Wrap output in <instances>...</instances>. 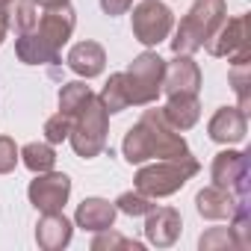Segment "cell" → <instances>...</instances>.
<instances>
[{
  "instance_id": "cell-1",
  "label": "cell",
  "mask_w": 251,
  "mask_h": 251,
  "mask_svg": "<svg viewBox=\"0 0 251 251\" xmlns=\"http://www.w3.org/2000/svg\"><path fill=\"white\" fill-rule=\"evenodd\" d=\"M121 154L130 166H142L148 160H175V157H186L189 145L180 136V130H175L166 121L163 109H145L142 118L127 130L121 142Z\"/></svg>"
},
{
  "instance_id": "cell-2",
  "label": "cell",
  "mask_w": 251,
  "mask_h": 251,
  "mask_svg": "<svg viewBox=\"0 0 251 251\" xmlns=\"http://www.w3.org/2000/svg\"><path fill=\"white\" fill-rule=\"evenodd\" d=\"M225 18H227V3L225 0H195L192 9L180 18V24L175 30L172 50L192 56L195 50H201L216 36V30L225 24Z\"/></svg>"
},
{
  "instance_id": "cell-3",
  "label": "cell",
  "mask_w": 251,
  "mask_h": 251,
  "mask_svg": "<svg viewBox=\"0 0 251 251\" xmlns=\"http://www.w3.org/2000/svg\"><path fill=\"white\" fill-rule=\"evenodd\" d=\"M201 169V163L186 154V157H175V160H157L151 166H142L133 177V189L145 192L148 198H169L175 192H180L186 186L189 177H195Z\"/></svg>"
},
{
  "instance_id": "cell-4",
  "label": "cell",
  "mask_w": 251,
  "mask_h": 251,
  "mask_svg": "<svg viewBox=\"0 0 251 251\" xmlns=\"http://www.w3.org/2000/svg\"><path fill=\"white\" fill-rule=\"evenodd\" d=\"M106 130H109V115L106 109L100 106L98 95L71 118V133H68V142L74 148L77 157L83 160H95L103 148H106Z\"/></svg>"
},
{
  "instance_id": "cell-5",
  "label": "cell",
  "mask_w": 251,
  "mask_h": 251,
  "mask_svg": "<svg viewBox=\"0 0 251 251\" xmlns=\"http://www.w3.org/2000/svg\"><path fill=\"white\" fill-rule=\"evenodd\" d=\"M163 74H166V59L157 50L139 53L127 65V71H124L130 106H148V103H154L163 95Z\"/></svg>"
},
{
  "instance_id": "cell-6",
  "label": "cell",
  "mask_w": 251,
  "mask_h": 251,
  "mask_svg": "<svg viewBox=\"0 0 251 251\" xmlns=\"http://www.w3.org/2000/svg\"><path fill=\"white\" fill-rule=\"evenodd\" d=\"M175 27V12L163 0H142L133 6V39L145 48H157L160 42L169 39Z\"/></svg>"
},
{
  "instance_id": "cell-7",
  "label": "cell",
  "mask_w": 251,
  "mask_h": 251,
  "mask_svg": "<svg viewBox=\"0 0 251 251\" xmlns=\"http://www.w3.org/2000/svg\"><path fill=\"white\" fill-rule=\"evenodd\" d=\"M251 154L248 151H222L213 160V183L222 189H230L236 198H248V172H251Z\"/></svg>"
},
{
  "instance_id": "cell-8",
  "label": "cell",
  "mask_w": 251,
  "mask_h": 251,
  "mask_svg": "<svg viewBox=\"0 0 251 251\" xmlns=\"http://www.w3.org/2000/svg\"><path fill=\"white\" fill-rule=\"evenodd\" d=\"M71 195V177L62 172H42L36 175V180H30L27 186V198L39 213H56L68 204Z\"/></svg>"
},
{
  "instance_id": "cell-9",
  "label": "cell",
  "mask_w": 251,
  "mask_h": 251,
  "mask_svg": "<svg viewBox=\"0 0 251 251\" xmlns=\"http://www.w3.org/2000/svg\"><path fill=\"white\" fill-rule=\"evenodd\" d=\"M204 48L210 56H227V59L251 53V48H248V15L225 18V24L216 30V36Z\"/></svg>"
},
{
  "instance_id": "cell-10",
  "label": "cell",
  "mask_w": 251,
  "mask_h": 251,
  "mask_svg": "<svg viewBox=\"0 0 251 251\" xmlns=\"http://www.w3.org/2000/svg\"><path fill=\"white\" fill-rule=\"evenodd\" d=\"M163 92L166 95H198L201 92V68L189 53H175V59L166 62Z\"/></svg>"
},
{
  "instance_id": "cell-11",
  "label": "cell",
  "mask_w": 251,
  "mask_h": 251,
  "mask_svg": "<svg viewBox=\"0 0 251 251\" xmlns=\"http://www.w3.org/2000/svg\"><path fill=\"white\" fill-rule=\"evenodd\" d=\"M248 133V115L239 106H222L207 121V136L216 145H239Z\"/></svg>"
},
{
  "instance_id": "cell-12",
  "label": "cell",
  "mask_w": 251,
  "mask_h": 251,
  "mask_svg": "<svg viewBox=\"0 0 251 251\" xmlns=\"http://www.w3.org/2000/svg\"><path fill=\"white\" fill-rule=\"evenodd\" d=\"M74 27H77V12L71 9V3H62V6L45 9L42 18H39V24H36L39 36H42L50 48H56L59 53H62V45H68Z\"/></svg>"
},
{
  "instance_id": "cell-13",
  "label": "cell",
  "mask_w": 251,
  "mask_h": 251,
  "mask_svg": "<svg viewBox=\"0 0 251 251\" xmlns=\"http://www.w3.org/2000/svg\"><path fill=\"white\" fill-rule=\"evenodd\" d=\"M183 230V219L175 207H154L145 216V239L157 248H172Z\"/></svg>"
},
{
  "instance_id": "cell-14",
  "label": "cell",
  "mask_w": 251,
  "mask_h": 251,
  "mask_svg": "<svg viewBox=\"0 0 251 251\" xmlns=\"http://www.w3.org/2000/svg\"><path fill=\"white\" fill-rule=\"evenodd\" d=\"M239 204H248V198H236L230 189H222V186H204L198 195H195V210L201 219H210V222H222V219H230L236 213Z\"/></svg>"
},
{
  "instance_id": "cell-15",
  "label": "cell",
  "mask_w": 251,
  "mask_h": 251,
  "mask_svg": "<svg viewBox=\"0 0 251 251\" xmlns=\"http://www.w3.org/2000/svg\"><path fill=\"white\" fill-rule=\"evenodd\" d=\"M74 236V225L62 216V210L56 213H42L39 225H36V242L45 251H62Z\"/></svg>"
},
{
  "instance_id": "cell-16",
  "label": "cell",
  "mask_w": 251,
  "mask_h": 251,
  "mask_svg": "<svg viewBox=\"0 0 251 251\" xmlns=\"http://www.w3.org/2000/svg\"><path fill=\"white\" fill-rule=\"evenodd\" d=\"M68 68L77 74V77H100L103 68H106V50L98 45V42H77L71 50H68Z\"/></svg>"
},
{
  "instance_id": "cell-17",
  "label": "cell",
  "mask_w": 251,
  "mask_h": 251,
  "mask_svg": "<svg viewBox=\"0 0 251 251\" xmlns=\"http://www.w3.org/2000/svg\"><path fill=\"white\" fill-rule=\"evenodd\" d=\"M115 216H118V210L106 198H83V204L74 213V222H77V227L98 233V230L112 227L115 225Z\"/></svg>"
},
{
  "instance_id": "cell-18",
  "label": "cell",
  "mask_w": 251,
  "mask_h": 251,
  "mask_svg": "<svg viewBox=\"0 0 251 251\" xmlns=\"http://www.w3.org/2000/svg\"><path fill=\"white\" fill-rule=\"evenodd\" d=\"M15 53L24 65H56L59 62V50L50 48L39 30H30V33H18L15 39Z\"/></svg>"
},
{
  "instance_id": "cell-19",
  "label": "cell",
  "mask_w": 251,
  "mask_h": 251,
  "mask_svg": "<svg viewBox=\"0 0 251 251\" xmlns=\"http://www.w3.org/2000/svg\"><path fill=\"white\" fill-rule=\"evenodd\" d=\"M163 115L175 130H180V133L192 130L201 118V100H198V95H169V103L163 106Z\"/></svg>"
},
{
  "instance_id": "cell-20",
  "label": "cell",
  "mask_w": 251,
  "mask_h": 251,
  "mask_svg": "<svg viewBox=\"0 0 251 251\" xmlns=\"http://www.w3.org/2000/svg\"><path fill=\"white\" fill-rule=\"evenodd\" d=\"M227 80H230V86H233V92L239 98V109L248 115V109H251V53L230 59Z\"/></svg>"
},
{
  "instance_id": "cell-21",
  "label": "cell",
  "mask_w": 251,
  "mask_h": 251,
  "mask_svg": "<svg viewBox=\"0 0 251 251\" xmlns=\"http://www.w3.org/2000/svg\"><path fill=\"white\" fill-rule=\"evenodd\" d=\"M98 100L106 109V115H118V112H124V109L130 106V100H127V83H124V71L109 74V80H106L103 92L98 95Z\"/></svg>"
},
{
  "instance_id": "cell-22",
  "label": "cell",
  "mask_w": 251,
  "mask_h": 251,
  "mask_svg": "<svg viewBox=\"0 0 251 251\" xmlns=\"http://www.w3.org/2000/svg\"><path fill=\"white\" fill-rule=\"evenodd\" d=\"M21 163L33 175H42V172H50L56 166V151L50 142H30L21 148Z\"/></svg>"
},
{
  "instance_id": "cell-23",
  "label": "cell",
  "mask_w": 251,
  "mask_h": 251,
  "mask_svg": "<svg viewBox=\"0 0 251 251\" xmlns=\"http://www.w3.org/2000/svg\"><path fill=\"white\" fill-rule=\"evenodd\" d=\"M92 98H95V92H92L83 80H71V83H65V86L59 89V112H65V115L74 118Z\"/></svg>"
},
{
  "instance_id": "cell-24",
  "label": "cell",
  "mask_w": 251,
  "mask_h": 251,
  "mask_svg": "<svg viewBox=\"0 0 251 251\" xmlns=\"http://www.w3.org/2000/svg\"><path fill=\"white\" fill-rule=\"evenodd\" d=\"M157 204H154V198H148L145 192H139V189H130V192H121L118 198H115V210L118 213H124V216H148L151 210H154Z\"/></svg>"
},
{
  "instance_id": "cell-25",
  "label": "cell",
  "mask_w": 251,
  "mask_h": 251,
  "mask_svg": "<svg viewBox=\"0 0 251 251\" xmlns=\"http://www.w3.org/2000/svg\"><path fill=\"white\" fill-rule=\"evenodd\" d=\"M118 248H124V251H142V242L121 236V233H115L112 227L98 230V236L92 239V251H118Z\"/></svg>"
},
{
  "instance_id": "cell-26",
  "label": "cell",
  "mask_w": 251,
  "mask_h": 251,
  "mask_svg": "<svg viewBox=\"0 0 251 251\" xmlns=\"http://www.w3.org/2000/svg\"><path fill=\"white\" fill-rule=\"evenodd\" d=\"M198 248L201 251H225V248H236V242H233L230 227H210L207 233H201Z\"/></svg>"
},
{
  "instance_id": "cell-27",
  "label": "cell",
  "mask_w": 251,
  "mask_h": 251,
  "mask_svg": "<svg viewBox=\"0 0 251 251\" xmlns=\"http://www.w3.org/2000/svg\"><path fill=\"white\" fill-rule=\"evenodd\" d=\"M68 133H71V115L56 112V115H50V118L45 121V142L59 145V142L68 139Z\"/></svg>"
},
{
  "instance_id": "cell-28",
  "label": "cell",
  "mask_w": 251,
  "mask_h": 251,
  "mask_svg": "<svg viewBox=\"0 0 251 251\" xmlns=\"http://www.w3.org/2000/svg\"><path fill=\"white\" fill-rule=\"evenodd\" d=\"M15 27H18V33H30V30H36V24H39V12H36V3L33 0H15Z\"/></svg>"
},
{
  "instance_id": "cell-29",
  "label": "cell",
  "mask_w": 251,
  "mask_h": 251,
  "mask_svg": "<svg viewBox=\"0 0 251 251\" xmlns=\"http://www.w3.org/2000/svg\"><path fill=\"white\" fill-rule=\"evenodd\" d=\"M18 163H21V151H18L15 139L0 136V175L15 172V166H18Z\"/></svg>"
},
{
  "instance_id": "cell-30",
  "label": "cell",
  "mask_w": 251,
  "mask_h": 251,
  "mask_svg": "<svg viewBox=\"0 0 251 251\" xmlns=\"http://www.w3.org/2000/svg\"><path fill=\"white\" fill-rule=\"evenodd\" d=\"M133 6V0H100V9L109 15V18H115V15H124Z\"/></svg>"
},
{
  "instance_id": "cell-31",
  "label": "cell",
  "mask_w": 251,
  "mask_h": 251,
  "mask_svg": "<svg viewBox=\"0 0 251 251\" xmlns=\"http://www.w3.org/2000/svg\"><path fill=\"white\" fill-rule=\"evenodd\" d=\"M6 33H9V12H6V9H0V45H3Z\"/></svg>"
},
{
  "instance_id": "cell-32",
  "label": "cell",
  "mask_w": 251,
  "mask_h": 251,
  "mask_svg": "<svg viewBox=\"0 0 251 251\" xmlns=\"http://www.w3.org/2000/svg\"><path fill=\"white\" fill-rule=\"evenodd\" d=\"M36 6H42V9H53V6H62V3H68V0H33Z\"/></svg>"
},
{
  "instance_id": "cell-33",
  "label": "cell",
  "mask_w": 251,
  "mask_h": 251,
  "mask_svg": "<svg viewBox=\"0 0 251 251\" xmlns=\"http://www.w3.org/2000/svg\"><path fill=\"white\" fill-rule=\"evenodd\" d=\"M12 3H15V0H0V9H9Z\"/></svg>"
}]
</instances>
